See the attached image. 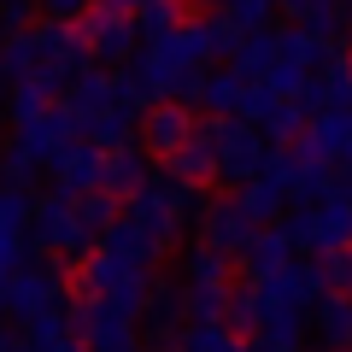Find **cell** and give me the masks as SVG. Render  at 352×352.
Instances as JSON below:
<instances>
[{
	"instance_id": "obj_1",
	"label": "cell",
	"mask_w": 352,
	"mask_h": 352,
	"mask_svg": "<svg viewBox=\"0 0 352 352\" xmlns=\"http://www.w3.org/2000/svg\"><path fill=\"white\" fill-rule=\"evenodd\" d=\"M200 212H206V206H200V188H188V182H176V176L159 170V176H147V182L124 200V212H118V217H124V223L164 258Z\"/></svg>"
},
{
	"instance_id": "obj_2",
	"label": "cell",
	"mask_w": 352,
	"mask_h": 352,
	"mask_svg": "<svg viewBox=\"0 0 352 352\" xmlns=\"http://www.w3.org/2000/svg\"><path fill=\"white\" fill-rule=\"evenodd\" d=\"M24 247L47 252V258H59V264H76V258H88V252H94V235L76 223L71 194L47 188V194H30V229H24Z\"/></svg>"
},
{
	"instance_id": "obj_3",
	"label": "cell",
	"mask_w": 352,
	"mask_h": 352,
	"mask_svg": "<svg viewBox=\"0 0 352 352\" xmlns=\"http://www.w3.org/2000/svg\"><path fill=\"white\" fill-rule=\"evenodd\" d=\"M76 41H82L88 65H100V71H118V65H129L141 53L135 18L118 12V6H106V0H94V6L76 18Z\"/></svg>"
},
{
	"instance_id": "obj_4",
	"label": "cell",
	"mask_w": 352,
	"mask_h": 352,
	"mask_svg": "<svg viewBox=\"0 0 352 352\" xmlns=\"http://www.w3.org/2000/svg\"><path fill=\"white\" fill-rule=\"evenodd\" d=\"M282 229H288L294 252H329V247H346V241H352V200L335 188L329 200L300 206V212H294Z\"/></svg>"
},
{
	"instance_id": "obj_5",
	"label": "cell",
	"mask_w": 352,
	"mask_h": 352,
	"mask_svg": "<svg viewBox=\"0 0 352 352\" xmlns=\"http://www.w3.org/2000/svg\"><path fill=\"white\" fill-rule=\"evenodd\" d=\"M206 129H212V153H217V182H252L270 141L241 118H206Z\"/></svg>"
},
{
	"instance_id": "obj_6",
	"label": "cell",
	"mask_w": 352,
	"mask_h": 352,
	"mask_svg": "<svg viewBox=\"0 0 352 352\" xmlns=\"http://www.w3.org/2000/svg\"><path fill=\"white\" fill-rule=\"evenodd\" d=\"M53 300H65V264L59 258H41V264H18L12 276L0 282V311L6 317H36L41 305H53Z\"/></svg>"
},
{
	"instance_id": "obj_7",
	"label": "cell",
	"mask_w": 352,
	"mask_h": 352,
	"mask_svg": "<svg viewBox=\"0 0 352 352\" xmlns=\"http://www.w3.org/2000/svg\"><path fill=\"white\" fill-rule=\"evenodd\" d=\"M71 340H82L88 352H135V317L112 311L106 300H71Z\"/></svg>"
},
{
	"instance_id": "obj_8",
	"label": "cell",
	"mask_w": 352,
	"mask_h": 352,
	"mask_svg": "<svg viewBox=\"0 0 352 352\" xmlns=\"http://www.w3.org/2000/svg\"><path fill=\"white\" fill-rule=\"evenodd\" d=\"M252 294H258L264 311H305V305L323 294V282H317L311 258H288V264H276V270L252 276Z\"/></svg>"
},
{
	"instance_id": "obj_9",
	"label": "cell",
	"mask_w": 352,
	"mask_h": 352,
	"mask_svg": "<svg viewBox=\"0 0 352 352\" xmlns=\"http://www.w3.org/2000/svg\"><path fill=\"white\" fill-rule=\"evenodd\" d=\"M71 141H76V124H71V112H65L59 100H53L47 112H36L30 124H12V153H24L36 170H53V159H59Z\"/></svg>"
},
{
	"instance_id": "obj_10",
	"label": "cell",
	"mask_w": 352,
	"mask_h": 352,
	"mask_svg": "<svg viewBox=\"0 0 352 352\" xmlns=\"http://www.w3.org/2000/svg\"><path fill=\"white\" fill-rule=\"evenodd\" d=\"M294 159H317V164H346L352 159V124L346 112H317L305 118V129L294 135Z\"/></svg>"
},
{
	"instance_id": "obj_11",
	"label": "cell",
	"mask_w": 352,
	"mask_h": 352,
	"mask_svg": "<svg viewBox=\"0 0 352 352\" xmlns=\"http://www.w3.org/2000/svg\"><path fill=\"white\" fill-rule=\"evenodd\" d=\"M188 129H194V112H188V106L159 100V106H147V112H141L135 147H141V153H159V159H170V153L188 141Z\"/></svg>"
},
{
	"instance_id": "obj_12",
	"label": "cell",
	"mask_w": 352,
	"mask_h": 352,
	"mask_svg": "<svg viewBox=\"0 0 352 352\" xmlns=\"http://www.w3.org/2000/svg\"><path fill=\"white\" fill-rule=\"evenodd\" d=\"M200 229H206V241L200 247H212V252H223V258H241V252H247V241H252V217L241 212L235 200H212L200 212Z\"/></svg>"
},
{
	"instance_id": "obj_13",
	"label": "cell",
	"mask_w": 352,
	"mask_h": 352,
	"mask_svg": "<svg viewBox=\"0 0 352 352\" xmlns=\"http://www.w3.org/2000/svg\"><path fill=\"white\" fill-rule=\"evenodd\" d=\"M164 176H176V182H188V188H206V182H217V153H212V129H206V118H194L188 141L164 159Z\"/></svg>"
},
{
	"instance_id": "obj_14",
	"label": "cell",
	"mask_w": 352,
	"mask_h": 352,
	"mask_svg": "<svg viewBox=\"0 0 352 352\" xmlns=\"http://www.w3.org/2000/svg\"><path fill=\"white\" fill-rule=\"evenodd\" d=\"M305 329L323 340V352H340L346 335H352V300L346 294H317V300L305 305Z\"/></svg>"
},
{
	"instance_id": "obj_15",
	"label": "cell",
	"mask_w": 352,
	"mask_h": 352,
	"mask_svg": "<svg viewBox=\"0 0 352 352\" xmlns=\"http://www.w3.org/2000/svg\"><path fill=\"white\" fill-rule=\"evenodd\" d=\"M147 176H153V164H147V153H141V147H112V153H100V188L112 194V200H129Z\"/></svg>"
},
{
	"instance_id": "obj_16",
	"label": "cell",
	"mask_w": 352,
	"mask_h": 352,
	"mask_svg": "<svg viewBox=\"0 0 352 352\" xmlns=\"http://www.w3.org/2000/svg\"><path fill=\"white\" fill-rule=\"evenodd\" d=\"M53 188H59V194H88V188H100V147L71 141V147L53 159Z\"/></svg>"
},
{
	"instance_id": "obj_17",
	"label": "cell",
	"mask_w": 352,
	"mask_h": 352,
	"mask_svg": "<svg viewBox=\"0 0 352 352\" xmlns=\"http://www.w3.org/2000/svg\"><path fill=\"white\" fill-rule=\"evenodd\" d=\"M335 53H340V47H335L329 36H311V30H300V24L276 30V59H288L294 71H305V76H317Z\"/></svg>"
},
{
	"instance_id": "obj_18",
	"label": "cell",
	"mask_w": 352,
	"mask_h": 352,
	"mask_svg": "<svg viewBox=\"0 0 352 352\" xmlns=\"http://www.w3.org/2000/svg\"><path fill=\"white\" fill-rule=\"evenodd\" d=\"M247 352H305V311H264Z\"/></svg>"
},
{
	"instance_id": "obj_19",
	"label": "cell",
	"mask_w": 352,
	"mask_h": 352,
	"mask_svg": "<svg viewBox=\"0 0 352 352\" xmlns=\"http://www.w3.org/2000/svg\"><path fill=\"white\" fill-rule=\"evenodd\" d=\"M288 258H294L288 229L282 223H258L252 241H247V252H241V270H247V276H264V270H276V264H288Z\"/></svg>"
},
{
	"instance_id": "obj_20",
	"label": "cell",
	"mask_w": 352,
	"mask_h": 352,
	"mask_svg": "<svg viewBox=\"0 0 352 352\" xmlns=\"http://www.w3.org/2000/svg\"><path fill=\"white\" fill-rule=\"evenodd\" d=\"M71 340V317H65V300L41 305L36 317H24V346L30 352H59Z\"/></svg>"
},
{
	"instance_id": "obj_21",
	"label": "cell",
	"mask_w": 352,
	"mask_h": 352,
	"mask_svg": "<svg viewBox=\"0 0 352 352\" xmlns=\"http://www.w3.org/2000/svg\"><path fill=\"white\" fill-rule=\"evenodd\" d=\"M270 59H276V30H247L241 47L229 53V71H235L241 82H258V76L270 71Z\"/></svg>"
},
{
	"instance_id": "obj_22",
	"label": "cell",
	"mask_w": 352,
	"mask_h": 352,
	"mask_svg": "<svg viewBox=\"0 0 352 352\" xmlns=\"http://www.w3.org/2000/svg\"><path fill=\"white\" fill-rule=\"evenodd\" d=\"M94 247H100V252H106V258H118V264H135V270H153V264H159V252H153V247H147V241H141V235H135V229H129V223H124V217H118V223H112V229H106V235H100V241H94Z\"/></svg>"
},
{
	"instance_id": "obj_23",
	"label": "cell",
	"mask_w": 352,
	"mask_h": 352,
	"mask_svg": "<svg viewBox=\"0 0 352 352\" xmlns=\"http://www.w3.org/2000/svg\"><path fill=\"white\" fill-rule=\"evenodd\" d=\"M241 88H247V82H241L229 65H223V71H206V76H200V100H194V106H206L212 118H235Z\"/></svg>"
},
{
	"instance_id": "obj_24",
	"label": "cell",
	"mask_w": 352,
	"mask_h": 352,
	"mask_svg": "<svg viewBox=\"0 0 352 352\" xmlns=\"http://www.w3.org/2000/svg\"><path fill=\"white\" fill-rule=\"evenodd\" d=\"M235 206H241V212L252 217V223H276V217H282V206H288V194H282L276 182H264V176H252V182H241Z\"/></svg>"
},
{
	"instance_id": "obj_25",
	"label": "cell",
	"mask_w": 352,
	"mask_h": 352,
	"mask_svg": "<svg viewBox=\"0 0 352 352\" xmlns=\"http://www.w3.org/2000/svg\"><path fill=\"white\" fill-rule=\"evenodd\" d=\"M71 206H76V223L88 229V235L100 241L106 229L118 223V212H124V200H112L106 188H88V194H71Z\"/></svg>"
},
{
	"instance_id": "obj_26",
	"label": "cell",
	"mask_w": 352,
	"mask_h": 352,
	"mask_svg": "<svg viewBox=\"0 0 352 352\" xmlns=\"http://www.w3.org/2000/svg\"><path fill=\"white\" fill-rule=\"evenodd\" d=\"M329 194H335V164L294 159V188H288V200H300V206H317V200H329Z\"/></svg>"
},
{
	"instance_id": "obj_27",
	"label": "cell",
	"mask_w": 352,
	"mask_h": 352,
	"mask_svg": "<svg viewBox=\"0 0 352 352\" xmlns=\"http://www.w3.org/2000/svg\"><path fill=\"white\" fill-rule=\"evenodd\" d=\"M229 264L235 258H223L212 247H194L188 264H182V288H229Z\"/></svg>"
},
{
	"instance_id": "obj_28",
	"label": "cell",
	"mask_w": 352,
	"mask_h": 352,
	"mask_svg": "<svg viewBox=\"0 0 352 352\" xmlns=\"http://www.w3.org/2000/svg\"><path fill=\"white\" fill-rule=\"evenodd\" d=\"M176 352H247V340H235L223 323H182Z\"/></svg>"
},
{
	"instance_id": "obj_29",
	"label": "cell",
	"mask_w": 352,
	"mask_h": 352,
	"mask_svg": "<svg viewBox=\"0 0 352 352\" xmlns=\"http://www.w3.org/2000/svg\"><path fill=\"white\" fill-rule=\"evenodd\" d=\"M258 317H264V305H258V294H252V282L223 294V329H229L235 340H247L252 329H258Z\"/></svg>"
},
{
	"instance_id": "obj_30",
	"label": "cell",
	"mask_w": 352,
	"mask_h": 352,
	"mask_svg": "<svg viewBox=\"0 0 352 352\" xmlns=\"http://www.w3.org/2000/svg\"><path fill=\"white\" fill-rule=\"evenodd\" d=\"M300 129H305V112H300L294 100H276L270 112L258 118V135L276 141V147H294V135H300Z\"/></svg>"
},
{
	"instance_id": "obj_31",
	"label": "cell",
	"mask_w": 352,
	"mask_h": 352,
	"mask_svg": "<svg viewBox=\"0 0 352 352\" xmlns=\"http://www.w3.org/2000/svg\"><path fill=\"white\" fill-rule=\"evenodd\" d=\"M317 282H323V294H352V241L346 247H329L317 252Z\"/></svg>"
},
{
	"instance_id": "obj_32",
	"label": "cell",
	"mask_w": 352,
	"mask_h": 352,
	"mask_svg": "<svg viewBox=\"0 0 352 352\" xmlns=\"http://www.w3.org/2000/svg\"><path fill=\"white\" fill-rule=\"evenodd\" d=\"M30 71H36V41H30V30H18V36L0 41V76L6 82H24Z\"/></svg>"
},
{
	"instance_id": "obj_33",
	"label": "cell",
	"mask_w": 352,
	"mask_h": 352,
	"mask_svg": "<svg viewBox=\"0 0 352 352\" xmlns=\"http://www.w3.org/2000/svg\"><path fill=\"white\" fill-rule=\"evenodd\" d=\"M182 12H188L182 0H147V6L135 12V36H141V41L164 36V30H176V24H182Z\"/></svg>"
},
{
	"instance_id": "obj_34",
	"label": "cell",
	"mask_w": 352,
	"mask_h": 352,
	"mask_svg": "<svg viewBox=\"0 0 352 352\" xmlns=\"http://www.w3.org/2000/svg\"><path fill=\"white\" fill-rule=\"evenodd\" d=\"M317 82H323L329 112H346V106H352V59H346V53H335V59L323 65V76H317Z\"/></svg>"
},
{
	"instance_id": "obj_35",
	"label": "cell",
	"mask_w": 352,
	"mask_h": 352,
	"mask_svg": "<svg viewBox=\"0 0 352 352\" xmlns=\"http://www.w3.org/2000/svg\"><path fill=\"white\" fill-rule=\"evenodd\" d=\"M294 24L311 30V36H329V41H335V36H340V24H346V12H340V0H311V6H305Z\"/></svg>"
},
{
	"instance_id": "obj_36",
	"label": "cell",
	"mask_w": 352,
	"mask_h": 352,
	"mask_svg": "<svg viewBox=\"0 0 352 352\" xmlns=\"http://www.w3.org/2000/svg\"><path fill=\"white\" fill-rule=\"evenodd\" d=\"M200 24H206V47H212V59H229V53L241 47V36H247L229 12H212V18H200Z\"/></svg>"
},
{
	"instance_id": "obj_37",
	"label": "cell",
	"mask_w": 352,
	"mask_h": 352,
	"mask_svg": "<svg viewBox=\"0 0 352 352\" xmlns=\"http://www.w3.org/2000/svg\"><path fill=\"white\" fill-rule=\"evenodd\" d=\"M258 82H264V94H270V100H294V94L305 88V71H294L288 59H270V71H264Z\"/></svg>"
},
{
	"instance_id": "obj_38",
	"label": "cell",
	"mask_w": 352,
	"mask_h": 352,
	"mask_svg": "<svg viewBox=\"0 0 352 352\" xmlns=\"http://www.w3.org/2000/svg\"><path fill=\"white\" fill-rule=\"evenodd\" d=\"M24 229H30V194L0 188V235H24Z\"/></svg>"
},
{
	"instance_id": "obj_39",
	"label": "cell",
	"mask_w": 352,
	"mask_h": 352,
	"mask_svg": "<svg viewBox=\"0 0 352 352\" xmlns=\"http://www.w3.org/2000/svg\"><path fill=\"white\" fill-rule=\"evenodd\" d=\"M217 12H229L241 30H270V12H276V0H223Z\"/></svg>"
},
{
	"instance_id": "obj_40",
	"label": "cell",
	"mask_w": 352,
	"mask_h": 352,
	"mask_svg": "<svg viewBox=\"0 0 352 352\" xmlns=\"http://www.w3.org/2000/svg\"><path fill=\"white\" fill-rule=\"evenodd\" d=\"M30 182H36V164H30L24 153L6 147V153H0V188H24L30 194Z\"/></svg>"
},
{
	"instance_id": "obj_41",
	"label": "cell",
	"mask_w": 352,
	"mask_h": 352,
	"mask_svg": "<svg viewBox=\"0 0 352 352\" xmlns=\"http://www.w3.org/2000/svg\"><path fill=\"white\" fill-rule=\"evenodd\" d=\"M270 106H276V100L264 94V82H247V88H241V106H235V118H241V124H252V129H258V118L270 112Z\"/></svg>"
},
{
	"instance_id": "obj_42",
	"label": "cell",
	"mask_w": 352,
	"mask_h": 352,
	"mask_svg": "<svg viewBox=\"0 0 352 352\" xmlns=\"http://www.w3.org/2000/svg\"><path fill=\"white\" fill-rule=\"evenodd\" d=\"M30 24H36V0H0V30L6 36H18Z\"/></svg>"
},
{
	"instance_id": "obj_43",
	"label": "cell",
	"mask_w": 352,
	"mask_h": 352,
	"mask_svg": "<svg viewBox=\"0 0 352 352\" xmlns=\"http://www.w3.org/2000/svg\"><path fill=\"white\" fill-rule=\"evenodd\" d=\"M88 6H94V0H36V12H41V18H53V24H76Z\"/></svg>"
},
{
	"instance_id": "obj_44",
	"label": "cell",
	"mask_w": 352,
	"mask_h": 352,
	"mask_svg": "<svg viewBox=\"0 0 352 352\" xmlns=\"http://www.w3.org/2000/svg\"><path fill=\"white\" fill-rule=\"evenodd\" d=\"M335 188H340V194H346V200H352V159H346V164H340V170H335Z\"/></svg>"
},
{
	"instance_id": "obj_45",
	"label": "cell",
	"mask_w": 352,
	"mask_h": 352,
	"mask_svg": "<svg viewBox=\"0 0 352 352\" xmlns=\"http://www.w3.org/2000/svg\"><path fill=\"white\" fill-rule=\"evenodd\" d=\"M276 6H282V12H294V18H300L305 6H311V0H276Z\"/></svg>"
},
{
	"instance_id": "obj_46",
	"label": "cell",
	"mask_w": 352,
	"mask_h": 352,
	"mask_svg": "<svg viewBox=\"0 0 352 352\" xmlns=\"http://www.w3.org/2000/svg\"><path fill=\"white\" fill-rule=\"evenodd\" d=\"M0 352H12V335H6V323H0Z\"/></svg>"
},
{
	"instance_id": "obj_47",
	"label": "cell",
	"mask_w": 352,
	"mask_h": 352,
	"mask_svg": "<svg viewBox=\"0 0 352 352\" xmlns=\"http://www.w3.org/2000/svg\"><path fill=\"white\" fill-rule=\"evenodd\" d=\"M59 352H88V346H82V340H65V346H59Z\"/></svg>"
},
{
	"instance_id": "obj_48",
	"label": "cell",
	"mask_w": 352,
	"mask_h": 352,
	"mask_svg": "<svg viewBox=\"0 0 352 352\" xmlns=\"http://www.w3.org/2000/svg\"><path fill=\"white\" fill-rule=\"evenodd\" d=\"M12 352H30V346H24V340H12Z\"/></svg>"
},
{
	"instance_id": "obj_49",
	"label": "cell",
	"mask_w": 352,
	"mask_h": 352,
	"mask_svg": "<svg viewBox=\"0 0 352 352\" xmlns=\"http://www.w3.org/2000/svg\"><path fill=\"white\" fill-rule=\"evenodd\" d=\"M346 352H352V335H346Z\"/></svg>"
},
{
	"instance_id": "obj_50",
	"label": "cell",
	"mask_w": 352,
	"mask_h": 352,
	"mask_svg": "<svg viewBox=\"0 0 352 352\" xmlns=\"http://www.w3.org/2000/svg\"><path fill=\"white\" fill-rule=\"evenodd\" d=\"M340 352H346V346H340Z\"/></svg>"
}]
</instances>
